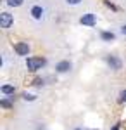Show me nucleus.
I'll list each match as a JSON object with an SVG mask.
<instances>
[{"instance_id":"1","label":"nucleus","mask_w":126,"mask_h":130,"mask_svg":"<svg viewBox=\"0 0 126 130\" xmlns=\"http://www.w3.org/2000/svg\"><path fill=\"white\" fill-rule=\"evenodd\" d=\"M29 18L35 21V23H45L47 18H49V9H47V5L45 4H41V2H36V4H33L28 10Z\"/></svg>"},{"instance_id":"2","label":"nucleus","mask_w":126,"mask_h":130,"mask_svg":"<svg viewBox=\"0 0 126 130\" xmlns=\"http://www.w3.org/2000/svg\"><path fill=\"white\" fill-rule=\"evenodd\" d=\"M47 64V59L45 57H26V62H24V66H26V70L31 71V73H36L38 70H41L43 66Z\"/></svg>"},{"instance_id":"3","label":"nucleus","mask_w":126,"mask_h":130,"mask_svg":"<svg viewBox=\"0 0 126 130\" xmlns=\"http://www.w3.org/2000/svg\"><path fill=\"white\" fill-rule=\"evenodd\" d=\"M106 62H107V66H109V70L114 71V73H117L119 70H123V59H121L119 56H116V54L106 56Z\"/></svg>"},{"instance_id":"4","label":"nucleus","mask_w":126,"mask_h":130,"mask_svg":"<svg viewBox=\"0 0 126 130\" xmlns=\"http://www.w3.org/2000/svg\"><path fill=\"white\" fill-rule=\"evenodd\" d=\"M12 24H14V14L9 10H2L0 12V28L7 31L12 28Z\"/></svg>"},{"instance_id":"5","label":"nucleus","mask_w":126,"mask_h":130,"mask_svg":"<svg viewBox=\"0 0 126 130\" xmlns=\"http://www.w3.org/2000/svg\"><path fill=\"white\" fill-rule=\"evenodd\" d=\"M12 49H14L17 57H28L29 52H31V45H29L28 42H17V43H14Z\"/></svg>"},{"instance_id":"6","label":"nucleus","mask_w":126,"mask_h":130,"mask_svg":"<svg viewBox=\"0 0 126 130\" xmlns=\"http://www.w3.org/2000/svg\"><path fill=\"white\" fill-rule=\"evenodd\" d=\"M54 70H55V73H59V75H68V73L73 71V62L69 59H62V61H59V62H55Z\"/></svg>"},{"instance_id":"7","label":"nucleus","mask_w":126,"mask_h":130,"mask_svg":"<svg viewBox=\"0 0 126 130\" xmlns=\"http://www.w3.org/2000/svg\"><path fill=\"white\" fill-rule=\"evenodd\" d=\"M97 14H93V12H87V14H83L81 18H79V24H83V26H87V28H93L95 24H97Z\"/></svg>"},{"instance_id":"8","label":"nucleus","mask_w":126,"mask_h":130,"mask_svg":"<svg viewBox=\"0 0 126 130\" xmlns=\"http://www.w3.org/2000/svg\"><path fill=\"white\" fill-rule=\"evenodd\" d=\"M0 94L5 95V97L14 95V94H16V85H14V83H4V85L0 87Z\"/></svg>"},{"instance_id":"9","label":"nucleus","mask_w":126,"mask_h":130,"mask_svg":"<svg viewBox=\"0 0 126 130\" xmlns=\"http://www.w3.org/2000/svg\"><path fill=\"white\" fill-rule=\"evenodd\" d=\"M117 35L114 31H100V40L106 42V43H111V42H116Z\"/></svg>"},{"instance_id":"10","label":"nucleus","mask_w":126,"mask_h":130,"mask_svg":"<svg viewBox=\"0 0 126 130\" xmlns=\"http://www.w3.org/2000/svg\"><path fill=\"white\" fill-rule=\"evenodd\" d=\"M26 0H4V4L10 7V9H17V7H23Z\"/></svg>"},{"instance_id":"11","label":"nucleus","mask_w":126,"mask_h":130,"mask_svg":"<svg viewBox=\"0 0 126 130\" xmlns=\"http://www.w3.org/2000/svg\"><path fill=\"white\" fill-rule=\"evenodd\" d=\"M12 101H14V95L4 97V99H0V106H2L4 109H10V108H12Z\"/></svg>"},{"instance_id":"12","label":"nucleus","mask_w":126,"mask_h":130,"mask_svg":"<svg viewBox=\"0 0 126 130\" xmlns=\"http://www.w3.org/2000/svg\"><path fill=\"white\" fill-rule=\"evenodd\" d=\"M36 99H38L36 94H33V92H23V101L24 102H35Z\"/></svg>"},{"instance_id":"13","label":"nucleus","mask_w":126,"mask_h":130,"mask_svg":"<svg viewBox=\"0 0 126 130\" xmlns=\"http://www.w3.org/2000/svg\"><path fill=\"white\" fill-rule=\"evenodd\" d=\"M85 0H64V4L68 5V7H78V5H81Z\"/></svg>"},{"instance_id":"14","label":"nucleus","mask_w":126,"mask_h":130,"mask_svg":"<svg viewBox=\"0 0 126 130\" xmlns=\"http://www.w3.org/2000/svg\"><path fill=\"white\" fill-rule=\"evenodd\" d=\"M0 59H2V64H0V68H2V70H5V66H7V56H5V52H2Z\"/></svg>"},{"instance_id":"15","label":"nucleus","mask_w":126,"mask_h":130,"mask_svg":"<svg viewBox=\"0 0 126 130\" xmlns=\"http://www.w3.org/2000/svg\"><path fill=\"white\" fill-rule=\"evenodd\" d=\"M33 85H35V87H43V85H45V80H43V78H36V80L33 82Z\"/></svg>"},{"instance_id":"16","label":"nucleus","mask_w":126,"mask_h":130,"mask_svg":"<svg viewBox=\"0 0 126 130\" xmlns=\"http://www.w3.org/2000/svg\"><path fill=\"white\" fill-rule=\"evenodd\" d=\"M119 102L123 104V102H126V90H123L121 94H119Z\"/></svg>"},{"instance_id":"17","label":"nucleus","mask_w":126,"mask_h":130,"mask_svg":"<svg viewBox=\"0 0 126 130\" xmlns=\"http://www.w3.org/2000/svg\"><path fill=\"white\" fill-rule=\"evenodd\" d=\"M121 33L126 37V24H123V26H121Z\"/></svg>"},{"instance_id":"18","label":"nucleus","mask_w":126,"mask_h":130,"mask_svg":"<svg viewBox=\"0 0 126 130\" xmlns=\"http://www.w3.org/2000/svg\"><path fill=\"white\" fill-rule=\"evenodd\" d=\"M112 130H119V125H114V128Z\"/></svg>"},{"instance_id":"19","label":"nucleus","mask_w":126,"mask_h":130,"mask_svg":"<svg viewBox=\"0 0 126 130\" xmlns=\"http://www.w3.org/2000/svg\"><path fill=\"white\" fill-rule=\"evenodd\" d=\"M74 130H83V128H74Z\"/></svg>"}]
</instances>
